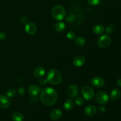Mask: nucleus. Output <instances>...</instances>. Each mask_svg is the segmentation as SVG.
Returning <instances> with one entry per match:
<instances>
[{"mask_svg": "<svg viewBox=\"0 0 121 121\" xmlns=\"http://www.w3.org/2000/svg\"><path fill=\"white\" fill-rule=\"evenodd\" d=\"M57 93L52 87L43 89L40 92V99L43 104L47 106L54 105L57 100Z\"/></svg>", "mask_w": 121, "mask_h": 121, "instance_id": "f257e3e1", "label": "nucleus"}, {"mask_svg": "<svg viewBox=\"0 0 121 121\" xmlns=\"http://www.w3.org/2000/svg\"><path fill=\"white\" fill-rule=\"evenodd\" d=\"M46 79L49 83L53 85H57L62 82L63 76L60 71L53 69L48 72Z\"/></svg>", "mask_w": 121, "mask_h": 121, "instance_id": "f03ea898", "label": "nucleus"}, {"mask_svg": "<svg viewBox=\"0 0 121 121\" xmlns=\"http://www.w3.org/2000/svg\"><path fill=\"white\" fill-rule=\"evenodd\" d=\"M52 14L53 17L55 20L61 21L63 20L64 18L66 16V11L62 6L58 5L54 7V8H53Z\"/></svg>", "mask_w": 121, "mask_h": 121, "instance_id": "7ed1b4c3", "label": "nucleus"}, {"mask_svg": "<svg viewBox=\"0 0 121 121\" xmlns=\"http://www.w3.org/2000/svg\"><path fill=\"white\" fill-rule=\"evenodd\" d=\"M109 96L104 91H99L95 95V100L98 104L105 105L109 102Z\"/></svg>", "mask_w": 121, "mask_h": 121, "instance_id": "20e7f679", "label": "nucleus"}, {"mask_svg": "<svg viewBox=\"0 0 121 121\" xmlns=\"http://www.w3.org/2000/svg\"><path fill=\"white\" fill-rule=\"evenodd\" d=\"M98 46L100 48H105L109 46L111 43V39L108 35L105 34L103 35L98 39Z\"/></svg>", "mask_w": 121, "mask_h": 121, "instance_id": "39448f33", "label": "nucleus"}, {"mask_svg": "<svg viewBox=\"0 0 121 121\" xmlns=\"http://www.w3.org/2000/svg\"><path fill=\"white\" fill-rule=\"evenodd\" d=\"M82 95L86 100H91L95 95V92L93 89L89 86H84L82 89Z\"/></svg>", "mask_w": 121, "mask_h": 121, "instance_id": "423d86ee", "label": "nucleus"}, {"mask_svg": "<svg viewBox=\"0 0 121 121\" xmlns=\"http://www.w3.org/2000/svg\"><path fill=\"white\" fill-rule=\"evenodd\" d=\"M90 83L92 86L95 87H98V88L104 87V86L105 85V80L102 78L100 76L93 77L91 79Z\"/></svg>", "mask_w": 121, "mask_h": 121, "instance_id": "0eeeda50", "label": "nucleus"}, {"mask_svg": "<svg viewBox=\"0 0 121 121\" xmlns=\"http://www.w3.org/2000/svg\"><path fill=\"white\" fill-rule=\"evenodd\" d=\"M79 87L76 85H70L67 89V94L70 98H76L79 94Z\"/></svg>", "mask_w": 121, "mask_h": 121, "instance_id": "6e6552de", "label": "nucleus"}, {"mask_svg": "<svg viewBox=\"0 0 121 121\" xmlns=\"http://www.w3.org/2000/svg\"><path fill=\"white\" fill-rule=\"evenodd\" d=\"M84 113L85 115L89 117H94L97 113V108L95 105H90L86 106L84 110Z\"/></svg>", "mask_w": 121, "mask_h": 121, "instance_id": "1a4fd4ad", "label": "nucleus"}, {"mask_svg": "<svg viewBox=\"0 0 121 121\" xmlns=\"http://www.w3.org/2000/svg\"><path fill=\"white\" fill-rule=\"evenodd\" d=\"M26 32L29 35L34 34L37 31V26L33 22H27L25 26Z\"/></svg>", "mask_w": 121, "mask_h": 121, "instance_id": "9d476101", "label": "nucleus"}, {"mask_svg": "<svg viewBox=\"0 0 121 121\" xmlns=\"http://www.w3.org/2000/svg\"><path fill=\"white\" fill-rule=\"evenodd\" d=\"M10 105V100L5 95L0 96V108L6 109Z\"/></svg>", "mask_w": 121, "mask_h": 121, "instance_id": "9b49d317", "label": "nucleus"}, {"mask_svg": "<svg viewBox=\"0 0 121 121\" xmlns=\"http://www.w3.org/2000/svg\"><path fill=\"white\" fill-rule=\"evenodd\" d=\"M85 57L82 55L77 56L73 60V64L76 67H81L85 63Z\"/></svg>", "mask_w": 121, "mask_h": 121, "instance_id": "f8f14e48", "label": "nucleus"}, {"mask_svg": "<svg viewBox=\"0 0 121 121\" xmlns=\"http://www.w3.org/2000/svg\"><path fill=\"white\" fill-rule=\"evenodd\" d=\"M63 116V113L61 111H60L59 109H54L51 112L50 114V118L53 121H57L59 120L60 118H61Z\"/></svg>", "mask_w": 121, "mask_h": 121, "instance_id": "ddd939ff", "label": "nucleus"}, {"mask_svg": "<svg viewBox=\"0 0 121 121\" xmlns=\"http://www.w3.org/2000/svg\"><path fill=\"white\" fill-rule=\"evenodd\" d=\"M45 73H46L45 69L43 67H42V66H39V67H37V68L35 69V70H34L33 74H34L35 78H41V77H43Z\"/></svg>", "mask_w": 121, "mask_h": 121, "instance_id": "4468645a", "label": "nucleus"}, {"mask_svg": "<svg viewBox=\"0 0 121 121\" xmlns=\"http://www.w3.org/2000/svg\"><path fill=\"white\" fill-rule=\"evenodd\" d=\"M28 92L30 95L32 96H36L40 93V89L39 86L35 85H32L29 86L28 89Z\"/></svg>", "mask_w": 121, "mask_h": 121, "instance_id": "2eb2a0df", "label": "nucleus"}, {"mask_svg": "<svg viewBox=\"0 0 121 121\" xmlns=\"http://www.w3.org/2000/svg\"><path fill=\"white\" fill-rule=\"evenodd\" d=\"M92 31L96 35H101L105 31V28L102 25L97 24L93 26L92 28Z\"/></svg>", "mask_w": 121, "mask_h": 121, "instance_id": "dca6fc26", "label": "nucleus"}, {"mask_svg": "<svg viewBox=\"0 0 121 121\" xmlns=\"http://www.w3.org/2000/svg\"><path fill=\"white\" fill-rule=\"evenodd\" d=\"M121 96V92L119 90L117 89H114L111 91V93H110V98H111V100L115 101L119 99V98Z\"/></svg>", "mask_w": 121, "mask_h": 121, "instance_id": "f3484780", "label": "nucleus"}, {"mask_svg": "<svg viewBox=\"0 0 121 121\" xmlns=\"http://www.w3.org/2000/svg\"><path fill=\"white\" fill-rule=\"evenodd\" d=\"M73 40H74V43L79 47H82V46H85V43H86V40L81 36L75 37Z\"/></svg>", "mask_w": 121, "mask_h": 121, "instance_id": "a211bd4d", "label": "nucleus"}, {"mask_svg": "<svg viewBox=\"0 0 121 121\" xmlns=\"http://www.w3.org/2000/svg\"><path fill=\"white\" fill-rule=\"evenodd\" d=\"M74 107V102L71 99H68L65 101L64 104V108L67 111H71Z\"/></svg>", "mask_w": 121, "mask_h": 121, "instance_id": "6ab92c4d", "label": "nucleus"}, {"mask_svg": "<svg viewBox=\"0 0 121 121\" xmlns=\"http://www.w3.org/2000/svg\"><path fill=\"white\" fill-rule=\"evenodd\" d=\"M12 119L14 121H23L24 117L20 112H14L12 114Z\"/></svg>", "mask_w": 121, "mask_h": 121, "instance_id": "aec40b11", "label": "nucleus"}, {"mask_svg": "<svg viewBox=\"0 0 121 121\" xmlns=\"http://www.w3.org/2000/svg\"><path fill=\"white\" fill-rule=\"evenodd\" d=\"M65 27H66V25L62 21H59L54 26L55 30L58 32H61L63 30H64V29L65 28Z\"/></svg>", "mask_w": 121, "mask_h": 121, "instance_id": "412c9836", "label": "nucleus"}, {"mask_svg": "<svg viewBox=\"0 0 121 121\" xmlns=\"http://www.w3.org/2000/svg\"><path fill=\"white\" fill-rule=\"evenodd\" d=\"M17 94V92L14 89H9L7 90L6 92V96L8 98H13Z\"/></svg>", "mask_w": 121, "mask_h": 121, "instance_id": "4be33fe9", "label": "nucleus"}, {"mask_svg": "<svg viewBox=\"0 0 121 121\" xmlns=\"http://www.w3.org/2000/svg\"><path fill=\"white\" fill-rule=\"evenodd\" d=\"M75 20H76V17L74 16L73 14H69V15L66 18V22H69V23H72V22H73Z\"/></svg>", "mask_w": 121, "mask_h": 121, "instance_id": "5701e85b", "label": "nucleus"}, {"mask_svg": "<svg viewBox=\"0 0 121 121\" xmlns=\"http://www.w3.org/2000/svg\"><path fill=\"white\" fill-rule=\"evenodd\" d=\"M114 31V27L112 25H108L105 28V31L107 34H111Z\"/></svg>", "mask_w": 121, "mask_h": 121, "instance_id": "b1692460", "label": "nucleus"}, {"mask_svg": "<svg viewBox=\"0 0 121 121\" xmlns=\"http://www.w3.org/2000/svg\"><path fill=\"white\" fill-rule=\"evenodd\" d=\"M84 102H85V100L82 97H78V98H76L75 103L78 106H82V105H83Z\"/></svg>", "mask_w": 121, "mask_h": 121, "instance_id": "393cba45", "label": "nucleus"}, {"mask_svg": "<svg viewBox=\"0 0 121 121\" xmlns=\"http://www.w3.org/2000/svg\"><path fill=\"white\" fill-rule=\"evenodd\" d=\"M87 2L91 5L95 6L99 5L101 2V0H87Z\"/></svg>", "mask_w": 121, "mask_h": 121, "instance_id": "a878e982", "label": "nucleus"}, {"mask_svg": "<svg viewBox=\"0 0 121 121\" xmlns=\"http://www.w3.org/2000/svg\"><path fill=\"white\" fill-rule=\"evenodd\" d=\"M66 36H67V39H70V40H73L75 38V34L73 31H69L67 33Z\"/></svg>", "mask_w": 121, "mask_h": 121, "instance_id": "bb28decb", "label": "nucleus"}, {"mask_svg": "<svg viewBox=\"0 0 121 121\" xmlns=\"http://www.w3.org/2000/svg\"><path fill=\"white\" fill-rule=\"evenodd\" d=\"M47 83H48V82L46 79H41L39 80V84L41 86H45V85H47Z\"/></svg>", "mask_w": 121, "mask_h": 121, "instance_id": "cd10ccee", "label": "nucleus"}, {"mask_svg": "<svg viewBox=\"0 0 121 121\" xmlns=\"http://www.w3.org/2000/svg\"><path fill=\"white\" fill-rule=\"evenodd\" d=\"M20 21H21V23L27 24L28 22V18H27V17L23 15L20 18Z\"/></svg>", "mask_w": 121, "mask_h": 121, "instance_id": "c85d7f7f", "label": "nucleus"}, {"mask_svg": "<svg viewBox=\"0 0 121 121\" xmlns=\"http://www.w3.org/2000/svg\"><path fill=\"white\" fill-rule=\"evenodd\" d=\"M18 93L20 95H21V96L24 95L25 93H26V89H24V87H20L18 89Z\"/></svg>", "mask_w": 121, "mask_h": 121, "instance_id": "c756f323", "label": "nucleus"}, {"mask_svg": "<svg viewBox=\"0 0 121 121\" xmlns=\"http://www.w3.org/2000/svg\"><path fill=\"white\" fill-rule=\"evenodd\" d=\"M6 37V34H5L4 32L0 31V41L3 40L5 39Z\"/></svg>", "mask_w": 121, "mask_h": 121, "instance_id": "7c9ffc66", "label": "nucleus"}, {"mask_svg": "<svg viewBox=\"0 0 121 121\" xmlns=\"http://www.w3.org/2000/svg\"><path fill=\"white\" fill-rule=\"evenodd\" d=\"M99 111L102 113H105L106 112V108L104 106H100L99 108Z\"/></svg>", "mask_w": 121, "mask_h": 121, "instance_id": "2f4dec72", "label": "nucleus"}, {"mask_svg": "<svg viewBox=\"0 0 121 121\" xmlns=\"http://www.w3.org/2000/svg\"><path fill=\"white\" fill-rule=\"evenodd\" d=\"M117 85L119 87H121V79H119L117 82Z\"/></svg>", "mask_w": 121, "mask_h": 121, "instance_id": "473e14b6", "label": "nucleus"}]
</instances>
